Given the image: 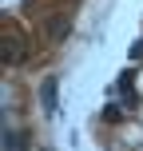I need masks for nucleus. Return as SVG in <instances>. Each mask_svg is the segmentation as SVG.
Instances as JSON below:
<instances>
[{
    "instance_id": "7ed1b4c3",
    "label": "nucleus",
    "mask_w": 143,
    "mask_h": 151,
    "mask_svg": "<svg viewBox=\"0 0 143 151\" xmlns=\"http://www.w3.org/2000/svg\"><path fill=\"white\" fill-rule=\"evenodd\" d=\"M4 151H28V143H24V135H20V131L4 127Z\"/></svg>"
},
{
    "instance_id": "20e7f679",
    "label": "nucleus",
    "mask_w": 143,
    "mask_h": 151,
    "mask_svg": "<svg viewBox=\"0 0 143 151\" xmlns=\"http://www.w3.org/2000/svg\"><path fill=\"white\" fill-rule=\"evenodd\" d=\"M48 36H52V40H64V36H68V20H52Z\"/></svg>"
},
{
    "instance_id": "39448f33",
    "label": "nucleus",
    "mask_w": 143,
    "mask_h": 151,
    "mask_svg": "<svg viewBox=\"0 0 143 151\" xmlns=\"http://www.w3.org/2000/svg\"><path fill=\"white\" fill-rule=\"evenodd\" d=\"M139 56H143V40H139L135 48H131V60H139Z\"/></svg>"
},
{
    "instance_id": "f257e3e1",
    "label": "nucleus",
    "mask_w": 143,
    "mask_h": 151,
    "mask_svg": "<svg viewBox=\"0 0 143 151\" xmlns=\"http://www.w3.org/2000/svg\"><path fill=\"white\" fill-rule=\"evenodd\" d=\"M28 56V48H24V40L16 36V32H4V40H0V60L8 64V68H16V64Z\"/></svg>"
},
{
    "instance_id": "f03ea898",
    "label": "nucleus",
    "mask_w": 143,
    "mask_h": 151,
    "mask_svg": "<svg viewBox=\"0 0 143 151\" xmlns=\"http://www.w3.org/2000/svg\"><path fill=\"white\" fill-rule=\"evenodd\" d=\"M40 104H44L48 115H56V107H60V104H56V76H48V80L40 83Z\"/></svg>"
}]
</instances>
